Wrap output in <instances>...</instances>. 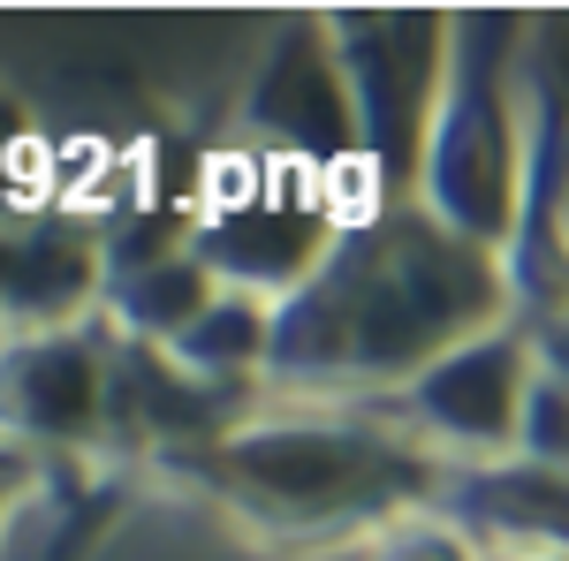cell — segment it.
<instances>
[{
  "mask_svg": "<svg viewBox=\"0 0 569 561\" xmlns=\"http://www.w3.org/2000/svg\"><path fill=\"white\" fill-rule=\"evenodd\" d=\"M486 561H569L562 547H493Z\"/></svg>",
  "mask_w": 569,
  "mask_h": 561,
  "instance_id": "5bb4252c",
  "label": "cell"
},
{
  "mask_svg": "<svg viewBox=\"0 0 569 561\" xmlns=\"http://www.w3.org/2000/svg\"><path fill=\"white\" fill-rule=\"evenodd\" d=\"M228 152L311 182L342 213V228L388 213L365 182V160H357V114L350 91H342V69H335V46H327V23H281L273 31L259 77L243 84Z\"/></svg>",
  "mask_w": 569,
  "mask_h": 561,
  "instance_id": "5b68a950",
  "label": "cell"
},
{
  "mask_svg": "<svg viewBox=\"0 0 569 561\" xmlns=\"http://www.w3.org/2000/svg\"><path fill=\"white\" fill-rule=\"evenodd\" d=\"M539 380V357L531 334L509 319L479 342L448 349L433 372H418L410 388L380 402L372 418H388L410 448H426L440 471L463 463V471H501L517 463V432H525V394Z\"/></svg>",
  "mask_w": 569,
  "mask_h": 561,
  "instance_id": "8992f818",
  "label": "cell"
},
{
  "mask_svg": "<svg viewBox=\"0 0 569 561\" xmlns=\"http://www.w3.org/2000/svg\"><path fill=\"white\" fill-rule=\"evenodd\" d=\"M517 455L539 463V471H569V380H555V372H539V380H531Z\"/></svg>",
  "mask_w": 569,
  "mask_h": 561,
  "instance_id": "7c38bea8",
  "label": "cell"
},
{
  "mask_svg": "<svg viewBox=\"0 0 569 561\" xmlns=\"http://www.w3.org/2000/svg\"><path fill=\"white\" fill-rule=\"evenodd\" d=\"M509 319V259L448 236L426 206H388L342 228L319 273L273 303L266 394L311 410H380L448 349Z\"/></svg>",
  "mask_w": 569,
  "mask_h": 561,
  "instance_id": "6da1fadb",
  "label": "cell"
},
{
  "mask_svg": "<svg viewBox=\"0 0 569 561\" xmlns=\"http://www.w3.org/2000/svg\"><path fill=\"white\" fill-rule=\"evenodd\" d=\"M107 266L114 259L91 243L77 220L8 213L0 220V342L99 319Z\"/></svg>",
  "mask_w": 569,
  "mask_h": 561,
  "instance_id": "ba28073f",
  "label": "cell"
},
{
  "mask_svg": "<svg viewBox=\"0 0 569 561\" xmlns=\"http://www.w3.org/2000/svg\"><path fill=\"white\" fill-rule=\"evenodd\" d=\"M114 418V334L53 327L0 342V440L16 448H91Z\"/></svg>",
  "mask_w": 569,
  "mask_h": 561,
  "instance_id": "52a82bcc",
  "label": "cell"
},
{
  "mask_svg": "<svg viewBox=\"0 0 569 561\" xmlns=\"http://www.w3.org/2000/svg\"><path fill=\"white\" fill-rule=\"evenodd\" d=\"M335 69L357 114V160L380 206H418V174L433 144L448 61H456V16L433 8H335L319 16Z\"/></svg>",
  "mask_w": 569,
  "mask_h": 561,
  "instance_id": "277c9868",
  "label": "cell"
},
{
  "mask_svg": "<svg viewBox=\"0 0 569 561\" xmlns=\"http://www.w3.org/2000/svg\"><path fill=\"white\" fill-rule=\"evenodd\" d=\"M31 485H39V455L16 448V440H0V531H8V517L31 501Z\"/></svg>",
  "mask_w": 569,
  "mask_h": 561,
  "instance_id": "4fadbf2b",
  "label": "cell"
},
{
  "mask_svg": "<svg viewBox=\"0 0 569 561\" xmlns=\"http://www.w3.org/2000/svg\"><path fill=\"white\" fill-rule=\"evenodd\" d=\"M357 561H486L479 539L463 531V523L433 517V509H418V517H395L388 531H372Z\"/></svg>",
  "mask_w": 569,
  "mask_h": 561,
  "instance_id": "8fae6325",
  "label": "cell"
},
{
  "mask_svg": "<svg viewBox=\"0 0 569 561\" xmlns=\"http://www.w3.org/2000/svg\"><path fill=\"white\" fill-rule=\"evenodd\" d=\"M525 31L531 16H456V61H448V99H440L418 206L509 259L531 206V107H525Z\"/></svg>",
  "mask_w": 569,
  "mask_h": 561,
  "instance_id": "3957f363",
  "label": "cell"
},
{
  "mask_svg": "<svg viewBox=\"0 0 569 561\" xmlns=\"http://www.w3.org/2000/svg\"><path fill=\"white\" fill-rule=\"evenodd\" d=\"M525 107H531V198L569 206V16H531Z\"/></svg>",
  "mask_w": 569,
  "mask_h": 561,
  "instance_id": "9c48e42d",
  "label": "cell"
},
{
  "mask_svg": "<svg viewBox=\"0 0 569 561\" xmlns=\"http://www.w3.org/2000/svg\"><path fill=\"white\" fill-rule=\"evenodd\" d=\"M160 471L206 493L259 554H357L395 517L433 509L440 463L372 410L266 402L213 448L168 455Z\"/></svg>",
  "mask_w": 569,
  "mask_h": 561,
  "instance_id": "7a4b0ae2",
  "label": "cell"
},
{
  "mask_svg": "<svg viewBox=\"0 0 569 561\" xmlns=\"http://www.w3.org/2000/svg\"><path fill=\"white\" fill-rule=\"evenodd\" d=\"M479 517L501 547H562L569 554V471H539V463H501V471H471Z\"/></svg>",
  "mask_w": 569,
  "mask_h": 561,
  "instance_id": "30bf717a",
  "label": "cell"
}]
</instances>
